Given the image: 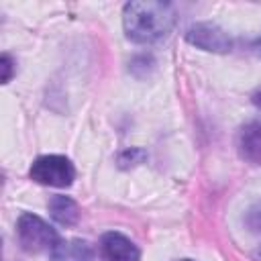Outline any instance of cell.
I'll return each mask as SVG.
<instances>
[{
	"label": "cell",
	"mask_w": 261,
	"mask_h": 261,
	"mask_svg": "<svg viewBox=\"0 0 261 261\" xmlns=\"http://www.w3.org/2000/svg\"><path fill=\"white\" fill-rule=\"evenodd\" d=\"M175 24V10L167 2H128L122 10L124 35L135 43H155L165 39Z\"/></svg>",
	"instance_id": "obj_1"
},
{
	"label": "cell",
	"mask_w": 261,
	"mask_h": 261,
	"mask_svg": "<svg viewBox=\"0 0 261 261\" xmlns=\"http://www.w3.org/2000/svg\"><path fill=\"white\" fill-rule=\"evenodd\" d=\"M16 234H18V243L24 251L29 253H39V251H51L55 247V243L59 241L55 228H51L43 218L24 212L18 216L16 222Z\"/></svg>",
	"instance_id": "obj_2"
},
{
	"label": "cell",
	"mask_w": 261,
	"mask_h": 261,
	"mask_svg": "<svg viewBox=\"0 0 261 261\" xmlns=\"http://www.w3.org/2000/svg\"><path fill=\"white\" fill-rule=\"evenodd\" d=\"M29 175L33 181L43 184V186L67 188L75 179V169L71 161L63 155H43L33 161Z\"/></svg>",
	"instance_id": "obj_3"
},
{
	"label": "cell",
	"mask_w": 261,
	"mask_h": 261,
	"mask_svg": "<svg viewBox=\"0 0 261 261\" xmlns=\"http://www.w3.org/2000/svg\"><path fill=\"white\" fill-rule=\"evenodd\" d=\"M188 43L196 45L198 49L212 51V53H226L232 49V39L226 31H222L214 22H196L186 31Z\"/></svg>",
	"instance_id": "obj_4"
},
{
	"label": "cell",
	"mask_w": 261,
	"mask_h": 261,
	"mask_svg": "<svg viewBox=\"0 0 261 261\" xmlns=\"http://www.w3.org/2000/svg\"><path fill=\"white\" fill-rule=\"evenodd\" d=\"M98 249L104 261H139L141 259V251L137 249V245L116 230L104 232L100 237Z\"/></svg>",
	"instance_id": "obj_5"
},
{
	"label": "cell",
	"mask_w": 261,
	"mask_h": 261,
	"mask_svg": "<svg viewBox=\"0 0 261 261\" xmlns=\"http://www.w3.org/2000/svg\"><path fill=\"white\" fill-rule=\"evenodd\" d=\"M237 149L245 161L253 165H261V122L251 120L239 128Z\"/></svg>",
	"instance_id": "obj_6"
},
{
	"label": "cell",
	"mask_w": 261,
	"mask_h": 261,
	"mask_svg": "<svg viewBox=\"0 0 261 261\" xmlns=\"http://www.w3.org/2000/svg\"><path fill=\"white\" fill-rule=\"evenodd\" d=\"M51 261H94V249L90 243L82 239H69V241H57L55 247L49 251Z\"/></svg>",
	"instance_id": "obj_7"
},
{
	"label": "cell",
	"mask_w": 261,
	"mask_h": 261,
	"mask_svg": "<svg viewBox=\"0 0 261 261\" xmlns=\"http://www.w3.org/2000/svg\"><path fill=\"white\" fill-rule=\"evenodd\" d=\"M49 212H51V218L55 222L63 224V226H73L77 222V218H80L77 204L71 198L61 196V194L51 196V200H49Z\"/></svg>",
	"instance_id": "obj_8"
},
{
	"label": "cell",
	"mask_w": 261,
	"mask_h": 261,
	"mask_svg": "<svg viewBox=\"0 0 261 261\" xmlns=\"http://www.w3.org/2000/svg\"><path fill=\"white\" fill-rule=\"evenodd\" d=\"M145 157H147V153H145L143 149H126V151H122V153L118 155L116 161H118V165H120L122 169H128V167H135V165L143 163Z\"/></svg>",
	"instance_id": "obj_9"
},
{
	"label": "cell",
	"mask_w": 261,
	"mask_h": 261,
	"mask_svg": "<svg viewBox=\"0 0 261 261\" xmlns=\"http://www.w3.org/2000/svg\"><path fill=\"white\" fill-rule=\"evenodd\" d=\"M245 224H247V228H249L251 232H255L257 237H261V204L253 206V208L247 212Z\"/></svg>",
	"instance_id": "obj_10"
},
{
	"label": "cell",
	"mask_w": 261,
	"mask_h": 261,
	"mask_svg": "<svg viewBox=\"0 0 261 261\" xmlns=\"http://www.w3.org/2000/svg\"><path fill=\"white\" fill-rule=\"evenodd\" d=\"M0 65H2V84H8L10 77H12V71H14V61L8 53H2V59H0Z\"/></svg>",
	"instance_id": "obj_11"
},
{
	"label": "cell",
	"mask_w": 261,
	"mask_h": 261,
	"mask_svg": "<svg viewBox=\"0 0 261 261\" xmlns=\"http://www.w3.org/2000/svg\"><path fill=\"white\" fill-rule=\"evenodd\" d=\"M249 47H251V51H255V53H257V55H261V35H259V37H257V39H253V41H251V45H249Z\"/></svg>",
	"instance_id": "obj_12"
},
{
	"label": "cell",
	"mask_w": 261,
	"mask_h": 261,
	"mask_svg": "<svg viewBox=\"0 0 261 261\" xmlns=\"http://www.w3.org/2000/svg\"><path fill=\"white\" fill-rule=\"evenodd\" d=\"M253 104H257V106H259V108H261V90H259V92H255V94H253Z\"/></svg>",
	"instance_id": "obj_13"
},
{
	"label": "cell",
	"mask_w": 261,
	"mask_h": 261,
	"mask_svg": "<svg viewBox=\"0 0 261 261\" xmlns=\"http://www.w3.org/2000/svg\"><path fill=\"white\" fill-rule=\"evenodd\" d=\"M181 261H192V259H181Z\"/></svg>",
	"instance_id": "obj_14"
}]
</instances>
